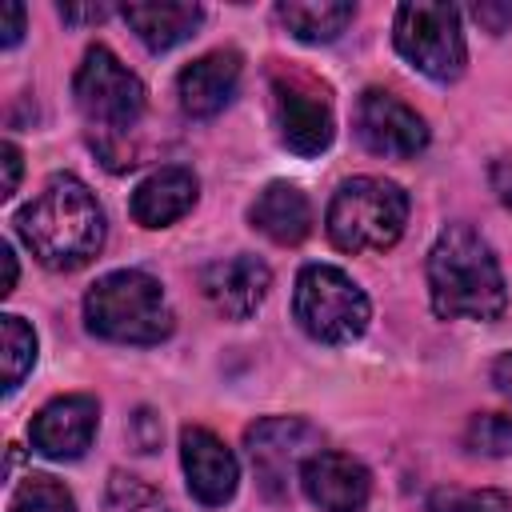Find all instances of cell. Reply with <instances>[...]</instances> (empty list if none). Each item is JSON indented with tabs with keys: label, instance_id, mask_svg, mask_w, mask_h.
Listing matches in <instances>:
<instances>
[{
	"label": "cell",
	"instance_id": "obj_7",
	"mask_svg": "<svg viewBox=\"0 0 512 512\" xmlns=\"http://www.w3.org/2000/svg\"><path fill=\"white\" fill-rule=\"evenodd\" d=\"M392 44L396 52L436 84H452L464 76L468 44L460 28V8L436 0L400 4L392 16Z\"/></svg>",
	"mask_w": 512,
	"mask_h": 512
},
{
	"label": "cell",
	"instance_id": "obj_22",
	"mask_svg": "<svg viewBox=\"0 0 512 512\" xmlns=\"http://www.w3.org/2000/svg\"><path fill=\"white\" fill-rule=\"evenodd\" d=\"M104 504H108V512H172L160 488H152L148 480H140L132 472H120V468L108 476Z\"/></svg>",
	"mask_w": 512,
	"mask_h": 512
},
{
	"label": "cell",
	"instance_id": "obj_29",
	"mask_svg": "<svg viewBox=\"0 0 512 512\" xmlns=\"http://www.w3.org/2000/svg\"><path fill=\"white\" fill-rule=\"evenodd\" d=\"M488 180H492V192L500 196V204L512 208V160H496L488 168Z\"/></svg>",
	"mask_w": 512,
	"mask_h": 512
},
{
	"label": "cell",
	"instance_id": "obj_2",
	"mask_svg": "<svg viewBox=\"0 0 512 512\" xmlns=\"http://www.w3.org/2000/svg\"><path fill=\"white\" fill-rule=\"evenodd\" d=\"M428 300L440 320H496L508 308V288L492 244L468 228H440L428 252Z\"/></svg>",
	"mask_w": 512,
	"mask_h": 512
},
{
	"label": "cell",
	"instance_id": "obj_15",
	"mask_svg": "<svg viewBox=\"0 0 512 512\" xmlns=\"http://www.w3.org/2000/svg\"><path fill=\"white\" fill-rule=\"evenodd\" d=\"M268 288H272V268L256 256H244V252L224 256V260H216L200 272L204 300L228 320H248L264 304Z\"/></svg>",
	"mask_w": 512,
	"mask_h": 512
},
{
	"label": "cell",
	"instance_id": "obj_20",
	"mask_svg": "<svg viewBox=\"0 0 512 512\" xmlns=\"http://www.w3.org/2000/svg\"><path fill=\"white\" fill-rule=\"evenodd\" d=\"M0 340H4V392L12 396L36 364V332H32V324H24L20 316L8 312V316H0Z\"/></svg>",
	"mask_w": 512,
	"mask_h": 512
},
{
	"label": "cell",
	"instance_id": "obj_1",
	"mask_svg": "<svg viewBox=\"0 0 512 512\" xmlns=\"http://www.w3.org/2000/svg\"><path fill=\"white\" fill-rule=\"evenodd\" d=\"M16 232L44 268L76 272L104 248V208L80 176L56 172L16 212Z\"/></svg>",
	"mask_w": 512,
	"mask_h": 512
},
{
	"label": "cell",
	"instance_id": "obj_5",
	"mask_svg": "<svg viewBox=\"0 0 512 512\" xmlns=\"http://www.w3.org/2000/svg\"><path fill=\"white\" fill-rule=\"evenodd\" d=\"M408 224V192L384 176L344 180L324 212V232L340 252H388Z\"/></svg>",
	"mask_w": 512,
	"mask_h": 512
},
{
	"label": "cell",
	"instance_id": "obj_13",
	"mask_svg": "<svg viewBox=\"0 0 512 512\" xmlns=\"http://www.w3.org/2000/svg\"><path fill=\"white\" fill-rule=\"evenodd\" d=\"M300 488H304L308 504L320 512H364V504L372 496V472L348 452L320 448L316 456L304 460Z\"/></svg>",
	"mask_w": 512,
	"mask_h": 512
},
{
	"label": "cell",
	"instance_id": "obj_9",
	"mask_svg": "<svg viewBox=\"0 0 512 512\" xmlns=\"http://www.w3.org/2000/svg\"><path fill=\"white\" fill-rule=\"evenodd\" d=\"M272 116L280 144L296 156H320L336 136L328 88L308 72H272Z\"/></svg>",
	"mask_w": 512,
	"mask_h": 512
},
{
	"label": "cell",
	"instance_id": "obj_16",
	"mask_svg": "<svg viewBox=\"0 0 512 512\" xmlns=\"http://www.w3.org/2000/svg\"><path fill=\"white\" fill-rule=\"evenodd\" d=\"M196 196H200L196 172L180 168V164H168V168H156L152 176H144L132 188L128 212L140 228H168L196 204Z\"/></svg>",
	"mask_w": 512,
	"mask_h": 512
},
{
	"label": "cell",
	"instance_id": "obj_18",
	"mask_svg": "<svg viewBox=\"0 0 512 512\" xmlns=\"http://www.w3.org/2000/svg\"><path fill=\"white\" fill-rule=\"evenodd\" d=\"M120 16H124V24L136 32V40L148 52H168V48L184 44L188 36H196V28L204 24V8L200 4H176V0L124 4Z\"/></svg>",
	"mask_w": 512,
	"mask_h": 512
},
{
	"label": "cell",
	"instance_id": "obj_4",
	"mask_svg": "<svg viewBox=\"0 0 512 512\" xmlns=\"http://www.w3.org/2000/svg\"><path fill=\"white\" fill-rule=\"evenodd\" d=\"M84 324L92 336L112 344H160L172 336L176 316L168 308V296L156 276L140 268H116L104 272L88 296H84Z\"/></svg>",
	"mask_w": 512,
	"mask_h": 512
},
{
	"label": "cell",
	"instance_id": "obj_19",
	"mask_svg": "<svg viewBox=\"0 0 512 512\" xmlns=\"http://www.w3.org/2000/svg\"><path fill=\"white\" fill-rule=\"evenodd\" d=\"M356 16V4L348 0H280L276 20L300 40V44H332Z\"/></svg>",
	"mask_w": 512,
	"mask_h": 512
},
{
	"label": "cell",
	"instance_id": "obj_17",
	"mask_svg": "<svg viewBox=\"0 0 512 512\" xmlns=\"http://www.w3.org/2000/svg\"><path fill=\"white\" fill-rule=\"evenodd\" d=\"M248 220H252V228L264 232L272 244L292 248V244H300V240L312 232V204H308V196H304L296 184L272 180V184H264V188L256 192V200H252V208H248Z\"/></svg>",
	"mask_w": 512,
	"mask_h": 512
},
{
	"label": "cell",
	"instance_id": "obj_24",
	"mask_svg": "<svg viewBox=\"0 0 512 512\" xmlns=\"http://www.w3.org/2000/svg\"><path fill=\"white\" fill-rule=\"evenodd\" d=\"M428 512H512V500L496 488H436Z\"/></svg>",
	"mask_w": 512,
	"mask_h": 512
},
{
	"label": "cell",
	"instance_id": "obj_12",
	"mask_svg": "<svg viewBox=\"0 0 512 512\" xmlns=\"http://www.w3.org/2000/svg\"><path fill=\"white\" fill-rule=\"evenodd\" d=\"M180 468H184L188 492L204 508H220L236 496V484H240L236 452L212 428H200V424L180 428Z\"/></svg>",
	"mask_w": 512,
	"mask_h": 512
},
{
	"label": "cell",
	"instance_id": "obj_32",
	"mask_svg": "<svg viewBox=\"0 0 512 512\" xmlns=\"http://www.w3.org/2000/svg\"><path fill=\"white\" fill-rule=\"evenodd\" d=\"M0 256H4V288L0 292H12L16 288V252H12V244H4Z\"/></svg>",
	"mask_w": 512,
	"mask_h": 512
},
{
	"label": "cell",
	"instance_id": "obj_23",
	"mask_svg": "<svg viewBox=\"0 0 512 512\" xmlns=\"http://www.w3.org/2000/svg\"><path fill=\"white\" fill-rule=\"evenodd\" d=\"M464 448L476 456H512V416L476 412L464 428Z\"/></svg>",
	"mask_w": 512,
	"mask_h": 512
},
{
	"label": "cell",
	"instance_id": "obj_11",
	"mask_svg": "<svg viewBox=\"0 0 512 512\" xmlns=\"http://www.w3.org/2000/svg\"><path fill=\"white\" fill-rule=\"evenodd\" d=\"M100 424V404L88 392H68V396H52L28 424V440L32 452L48 456V460H80L96 436Z\"/></svg>",
	"mask_w": 512,
	"mask_h": 512
},
{
	"label": "cell",
	"instance_id": "obj_30",
	"mask_svg": "<svg viewBox=\"0 0 512 512\" xmlns=\"http://www.w3.org/2000/svg\"><path fill=\"white\" fill-rule=\"evenodd\" d=\"M112 8L108 4H88V8H72V4H64L60 8V16L68 20V24H84V20H104Z\"/></svg>",
	"mask_w": 512,
	"mask_h": 512
},
{
	"label": "cell",
	"instance_id": "obj_28",
	"mask_svg": "<svg viewBox=\"0 0 512 512\" xmlns=\"http://www.w3.org/2000/svg\"><path fill=\"white\" fill-rule=\"evenodd\" d=\"M0 16H4V28H0L4 36H0V44H4V48H16V44L24 40V4H4Z\"/></svg>",
	"mask_w": 512,
	"mask_h": 512
},
{
	"label": "cell",
	"instance_id": "obj_27",
	"mask_svg": "<svg viewBox=\"0 0 512 512\" xmlns=\"http://www.w3.org/2000/svg\"><path fill=\"white\" fill-rule=\"evenodd\" d=\"M472 16H476L488 32H508V28H512V4H476Z\"/></svg>",
	"mask_w": 512,
	"mask_h": 512
},
{
	"label": "cell",
	"instance_id": "obj_10",
	"mask_svg": "<svg viewBox=\"0 0 512 512\" xmlns=\"http://www.w3.org/2000/svg\"><path fill=\"white\" fill-rule=\"evenodd\" d=\"M352 124H356V140L384 160H412L428 148L424 116L388 88H364L356 96Z\"/></svg>",
	"mask_w": 512,
	"mask_h": 512
},
{
	"label": "cell",
	"instance_id": "obj_26",
	"mask_svg": "<svg viewBox=\"0 0 512 512\" xmlns=\"http://www.w3.org/2000/svg\"><path fill=\"white\" fill-rule=\"evenodd\" d=\"M24 156H20V148L12 144V140H4L0 144V164H4V184H0V196L4 200H12L16 196V188H20V172H24V164H20Z\"/></svg>",
	"mask_w": 512,
	"mask_h": 512
},
{
	"label": "cell",
	"instance_id": "obj_21",
	"mask_svg": "<svg viewBox=\"0 0 512 512\" xmlns=\"http://www.w3.org/2000/svg\"><path fill=\"white\" fill-rule=\"evenodd\" d=\"M8 512H76V496L56 476L32 472L12 488Z\"/></svg>",
	"mask_w": 512,
	"mask_h": 512
},
{
	"label": "cell",
	"instance_id": "obj_14",
	"mask_svg": "<svg viewBox=\"0 0 512 512\" xmlns=\"http://www.w3.org/2000/svg\"><path fill=\"white\" fill-rule=\"evenodd\" d=\"M240 72H244V60L236 48H212L196 56L192 64H184L176 76V96H180L184 116L208 120L224 112L240 88Z\"/></svg>",
	"mask_w": 512,
	"mask_h": 512
},
{
	"label": "cell",
	"instance_id": "obj_6",
	"mask_svg": "<svg viewBox=\"0 0 512 512\" xmlns=\"http://www.w3.org/2000/svg\"><path fill=\"white\" fill-rule=\"evenodd\" d=\"M292 316L316 344H352L368 332L372 304L336 264H304L292 292Z\"/></svg>",
	"mask_w": 512,
	"mask_h": 512
},
{
	"label": "cell",
	"instance_id": "obj_31",
	"mask_svg": "<svg viewBox=\"0 0 512 512\" xmlns=\"http://www.w3.org/2000/svg\"><path fill=\"white\" fill-rule=\"evenodd\" d=\"M492 384L512 400V352H504V356L492 364Z\"/></svg>",
	"mask_w": 512,
	"mask_h": 512
},
{
	"label": "cell",
	"instance_id": "obj_25",
	"mask_svg": "<svg viewBox=\"0 0 512 512\" xmlns=\"http://www.w3.org/2000/svg\"><path fill=\"white\" fill-rule=\"evenodd\" d=\"M128 436H132L136 452H156V448H160V420H156L148 408H140V412L132 416V424H128Z\"/></svg>",
	"mask_w": 512,
	"mask_h": 512
},
{
	"label": "cell",
	"instance_id": "obj_8",
	"mask_svg": "<svg viewBox=\"0 0 512 512\" xmlns=\"http://www.w3.org/2000/svg\"><path fill=\"white\" fill-rule=\"evenodd\" d=\"M244 448L260 492L280 504L292 496V480H300L304 460L320 452V432L300 416H264L248 424Z\"/></svg>",
	"mask_w": 512,
	"mask_h": 512
},
{
	"label": "cell",
	"instance_id": "obj_3",
	"mask_svg": "<svg viewBox=\"0 0 512 512\" xmlns=\"http://www.w3.org/2000/svg\"><path fill=\"white\" fill-rule=\"evenodd\" d=\"M72 100H76V108L92 132V148L104 156V164L112 172L132 168L128 156L120 152V144L136 132V124L144 120V108H148V92H144L140 76L128 72L112 48L92 44L72 76Z\"/></svg>",
	"mask_w": 512,
	"mask_h": 512
}]
</instances>
